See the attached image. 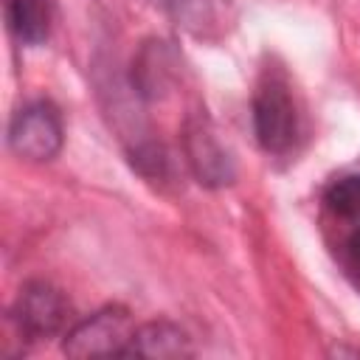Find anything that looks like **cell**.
<instances>
[{
    "instance_id": "obj_1",
    "label": "cell",
    "mask_w": 360,
    "mask_h": 360,
    "mask_svg": "<svg viewBox=\"0 0 360 360\" xmlns=\"http://www.w3.org/2000/svg\"><path fill=\"white\" fill-rule=\"evenodd\" d=\"M135 326L124 307H101L98 312L79 321L68 329L62 352L70 357H90V354H124Z\"/></svg>"
},
{
    "instance_id": "obj_2",
    "label": "cell",
    "mask_w": 360,
    "mask_h": 360,
    "mask_svg": "<svg viewBox=\"0 0 360 360\" xmlns=\"http://www.w3.org/2000/svg\"><path fill=\"white\" fill-rule=\"evenodd\" d=\"M8 318L22 338L39 340V338H51L65 329V323L70 318V304L62 295V290H56L53 284L28 281L20 290Z\"/></svg>"
},
{
    "instance_id": "obj_3",
    "label": "cell",
    "mask_w": 360,
    "mask_h": 360,
    "mask_svg": "<svg viewBox=\"0 0 360 360\" xmlns=\"http://www.w3.org/2000/svg\"><path fill=\"white\" fill-rule=\"evenodd\" d=\"M295 107L281 79H264L253 96V129L256 141L267 152H284L295 141Z\"/></svg>"
},
{
    "instance_id": "obj_4",
    "label": "cell",
    "mask_w": 360,
    "mask_h": 360,
    "mask_svg": "<svg viewBox=\"0 0 360 360\" xmlns=\"http://www.w3.org/2000/svg\"><path fill=\"white\" fill-rule=\"evenodd\" d=\"M183 149H186V160H188L197 183H202L208 188H222V186L233 183V177H236L233 158L222 146V141L217 138V132L205 115H191L186 121Z\"/></svg>"
},
{
    "instance_id": "obj_5",
    "label": "cell",
    "mask_w": 360,
    "mask_h": 360,
    "mask_svg": "<svg viewBox=\"0 0 360 360\" xmlns=\"http://www.w3.org/2000/svg\"><path fill=\"white\" fill-rule=\"evenodd\" d=\"M8 146L14 155L25 160H51L62 149V121L59 112L45 104L34 101L22 107L8 124Z\"/></svg>"
},
{
    "instance_id": "obj_6",
    "label": "cell",
    "mask_w": 360,
    "mask_h": 360,
    "mask_svg": "<svg viewBox=\"0 0 360 360\" xmlns=\"http://www.w3.org/2000/svg\"><path fill=\"white\" fill-rule=\"evenodd\" d=\"M191 354V340L188 335L169 321H149L138 326L124 349V357H158V360H174V357H188Z\"/></svg>"
},
{
    "instance_id": "obj_7",
    "label": "cell",
    "mask_w": 360,
    "mask_h": 360,
    "mask_svg": "<svg viewBox=\"0 0 360 360\" xmlns=\"http://www.w3.org/2000/svg\"><path fill=\"white\" fill-rule=\"evenodd\" d=\"M51 20H53V0H6L8 31L25 45L45 42L51 34Z\"/></svg>"
},
{
    "instance_id": "obj_8",
    "label": "cell",
    "mask_w": 360,
    "mask_h": 360,
    "mask_svg": "<svg viewBox=\"0 0 360 360\" xmlns=\"http://www.w3.org/2000/svg\"><path fill=\"white\" fill-rule=\"evenodd\" d=\"M323 202L335 219H360V174L335 180L326 188Z\"/></svg>"
},
{
    "instance_id": "obj_9",
    "label": "cell",
    "mask_w": 360,
    "mask_h": 360,
    "mask_svg": "<svg viewBox=\"0 0 360 360\" xmlns=\"http://www.w3.org/2000/svg\"><path fill=\"white\" fill-rule=\"evenodd\" d=\"M163 14H169L177 25L188 31H200L211 20V3L208 0H152Z\"/></svg>"
},
{
    "instance_id": "obj_10",
    "label": "cell",
    "mask_w": 360,
    "mask_h": 360,
    "mask_svg": "<svg viewBox=\"0 0 360 360\" xmlns=\"http://www.w3.org/2000/svg\"><path fill=\"white\" fill-rule=\"evenodd\" d=\"M129 160H132V166H135L143 177H149V180H166V177L172 174V158H169V152H166L163 146H158V143H141V146H135V149L129 152Z\"/></svg>"
},
{
    "instance_id": "obj_11",
    "label": "cell",
    "mask_w": 360,
    "mask_h": 360,
    "mask_svg": "<svg viewBox=\"0 0 360 360\" xmlns=\"http://www.w3.org/2000/svg\"><path fill=\"white\" fill-rule=\"evenodd\" d=\"M340 262L346 267V276L360 287V225L349 231L343 248H340Z\"/></svg>"
}]
</instances>
